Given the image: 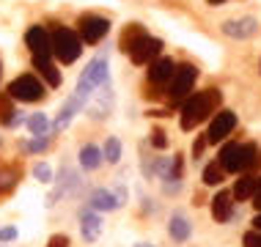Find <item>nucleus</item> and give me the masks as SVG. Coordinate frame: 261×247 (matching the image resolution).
<instances>
[{
	"mask_svg": "<svg viewBox=\"0 0 261 247\" xmlns=\"http://www.w3.org/2000/svg\"><path fill=\"white\" fill-rule=\"evenodd\" d=\"M220 91H215V88H209V91H201V94H195V96H190L185 104H181V118H179V124H181V129L190 132V129H195L201 121H206V118L212 116V113L217 110V104H220Z\"/></svg>",
	"mask_w": 261,
	"mask_h": 247,
	"instance_id": "obj_1",
	"label": "nucleus"
},
{
	"mask_svg": "<svg viewBox=\"0 0 261 247\" xmlns=\"http://www.w3.org/2000/svg\"><path fill=\"white\" fill-rule=\"evenodd\" d=\"M258 162V148L253 143H225L220 151V165L225 173H245Z\"/></svg>",
	"mask_w": 261,
	"mask_h": 247,
	"instance_id": "obj_2",
	"label": "nucleus"
},
{
	"mask_svg": "<svg viewBox=\"0 0 261 247\" xmlns=\"http://www.w3.org/2000/svg\"><path fill=\"white\" fill-rule=\"evenodd\" d=\"M105 83H110V72H108V58L105 55H96L94 61L86 66V72L80 74V83H77V91L74 94L86 102V99L94 94L96 88H102Z\"/></svg>",
	"mask_w": 261,
	"mask_h": 247,
	"instance_id": "obj_3",
	"label": "nucleus"
},
{
	"mask_svg": "<svg viewBox=\"0 0 261 247\" xmlns=\"http://www.w3.org/2000/svg\"><path fill=\"white\" fill-rule=\"evenodd\" d=\"M50 41H53V55L61 63H74L83 52V39L77 36L74 31L63 28V25L55 28V31L50 33Z\"/></svg>",
	"mask_w": 261,
	"mask_h": 247,
	"instance_id": "obj_4",
	"label": "nucleus"
},
{
	"mask_svg": "<svg viewBox=\"0 0 261 247\" xmlns=\"http://www.w3.org/2000/svg\"><path fill=\"white\" fill-rule=\"evenodd\" d=\"M44 94V83H39V77L33 74H19L17 80L9 83V96L17 102H41Z\"/></svg>",
	"mask_w": 261,
	"mask_h": 247,
	"instance_id": "obj_5",
	"label": "nucleus"
},
{
	"mask_svg": "<svg viewBox=\"0 0 261 247\" xmlns=\"http://www.w3.org/2000/svg\"><path fill=\"white\" fill-rule=\"evenodd\" d=\"M77 25H80V39L86 44H99L110 31V22L105 17H99V14H83Z\"/></svg>",
	"mask_w": 261,
	"mask_h": 247,
	"instance_id": "obj_6",
	"label": "nucleus"
},
{
	"mask_svg": "<svg viewBox=\"0 0 261 247\" xmlns=\"http://www.w3.org/2000/svg\"><path fill=\"white\" fill-rule=\"evenodd\" d=\"M195 77H198V69L195 66H190V63H185V66H176V74H173V80L168 83V96L173 99H181V96H187L190 91H193L195 86Z\"/></svg>",
	"mask_w": 261,
	"mask_h": 247,
	"instance_id": "obj_7",
	"label": "nucleus"
},
{
	"mask_svg": "<svg viewBox=\"0 0 261 247\" xmlns=\"http://www.w3.org/2000/svg\"><path fill=\"white\" fill-rule=\"evenodd\" d=\"M25 44H28V49L33 52V58H50V55H53L50 33H47L41 25L28 28V33H25Z\"/></svg>",
	"mask_w": 261,
	"mask_h": 247,
	"instance_id": "obj_8",
	"label": "nucleus"
},
{
	"mask_svg": "<svg viewBox=\"0 0 261 247\" xmlns=\"http://www.w3.org/2000/svg\"><path fill=\"white\" fill-rule=\"evenodd\" d=\"M162 52V41L154 36H140L135 41V47L129 49V58L135 66H143V63H151V58H157Z\"/></svg>",
	"mask_w": 261,
	"mask_h": 247,
	"instance_id": "obj_9",
	"label": "nucleus"
},
{
	"mask_svg": "<svg viewBox=\"0 0 261 247\" xmlns=\"http://www.w3.org/2000/svg\"><path fill=\"white\" fill-rule=\"evenodd\" d=\"M234 126H237V116H234V113H231V110H220L215 118H212L206 140H209V143H220V140H225L231 132H234Z\"/></svg>",
	"mask_w": 261,
	"mask_h": 247,
	"instance_id": "obj_10",
	"label": "nucleus"
},
{
	"mask_svg": "<svg viewBox=\"0 0 261 247\" xmlns=\"http://www.w3.org/2000/svg\"><path fill=\"white\" fill-rule=\"evenodd\" d=\"M223 33L231 39H250L258 33V22L256 17H242V19H228L223 22Z\"/></svg>",
	"mask_w": 261,
	"mask_h": 247,
	"instance_id": "obj_11",
	"label": "nucleus"
},
{
	"mask_svg": "<svg viewBox=\"0 0 261 247\" xmlns=\"http://www.w3.org/2000/svg\"><path fill=\"white\" fill-rule=\"evenodd\" d=\"M173 74H176V63L173 58H157L151 63V69H149V86H168V83L173 80Z\"/></svg>",
	"mask_w": 261,
	"mask_h": 247,
	"instance_id": "obj_12",
	"label": "nucleus"
},
{
	"mask_svg": "<svg viewBox=\"0 0 261 247\" xmlns=\"http://www.w3.org/2000/svg\"><path fill=\"white\" fill-rule=\"evenodd\" d=\"M83 107H86V102H83L80 96H69L66 102H63V107L58 110V116H55V124H53V132H61V129H66L69 124H72V118L80 113Z\"/></svg>",
	"mask_w": 261,
	"mask_h": 247,
	"instance_id": "obj_13",
	"label": "nucleus"
},
{
	"mask_svg": "<svg viewBox=\"0 0 261 247\" xmlns=\"http://www.w3.org/2000/svg\"><path fill=\"white\" fill-rule=\"evenodd\" d=\"M80 234H83L86 242H96L99 234H102V217L96 214L91 206L80 211Z\"/></svg>",
	"mask_w": 261,
	"mask_h": 247,
	"instance_id": "obj_14",
	"label": "nucleus"
},
{
	"mask_svg": "<svg viewBox=\"0 0 261 247\" xmlns=\"http://www.w3.org/2000/svg\"><path fill=\"white\" fill-rule=\"evenodd\" d=\"M212 217H215L217 223H228L231 217H234V195L220 189V193L212 198Z\"/></svg>",
	"mask_w": 261,
	"mask_h": 247,
	"instance_id": "obj_15",
	"label": "nucleus"
},
{
	"mask_svg": "<svg viewBox=\"0 0 261 247\" xmlns=\"http://www.w3.org/2000/svg\"><path fill=\"white\" fill-rule=\"evenodd\" d=\"M88 206L94 209V211H113V209L121 206V203H118V198H116V193H113V189L99 187V189H94V193H91Z\"/></svg>",
	"mask_w": 261,
	"mask_h": 247,
	"instance_id": "obj_16",
	"label": "nucleus"
},
{
	"mask_svg": "<svg viewBox=\"0 0 261 247\" xmlns=\"http://www.w3.org/2000/svg\"><path fill=\"white\" fill-rule=\"evenodd\" d=\"M168 234H171L173 242H187L190 234H193V225L187 223L185 214H173L171 223H168Z\"/></svg>",
	"mask_w": 261,
	"mask_h": 247,
	"instance_id": "obj_17",
	"label": "nucleus"
},
{
	"mask_svg": "<svg viewBox=\"0 0 261 247\" xmlns=\"http://www.w3.org/2000/svg\"><path fill=\"white\" fill-rule=\"evenodd\" d=\"M102 162H105V154L96 146L88 143V146L80 148V168H83V171H96Z\"/></svg>",
	"mask_w": 261,
	"mask_h": 247,
	"instance_id": "obj_18",
	"label": "nucleus"
},
{
	"mask_svg": "<svg viewBox=\"0 0 261 247\" xmlns=\"http://www.w3.org/2000/svg\"><path fill=\"white\" fill-rule=\"evenodd\" d=\"M256 187H258V176H242L231 195H234L237 201H250L253 193H256Z\"/></svg>",
	"mask_w": 261,
	"mask_h": 247,
	"instance_id": "obj_19",
	"label": "nucleus"
},
{
	"mask_svg": "<svg viewBox=\"0 0 261 247\" xmlns=\"http://www.w3.org/2000/svg\"><path fill=\"white\" fill-rule=\"evenodd\" d=\"M33 66H36L39 74L47 80V86H53V88L61 86V74H58V69L50 63V58H33Z\"/></svg>",
	"mask_w": 261,
	"mask_h": 247,
	"instance_id": "obj_20",
	"label": "nucleus"
},
{
	"mask_svg": "<svg viewBox=\"0 0 261 247\" xmlns=\"http://www.w3.org/2000/svg\"><path fill=\"white\" fill-rule=\"evenodd\" d=\"M140 36H146V33H143V28H140L138 22L126 25V28H124V33H121V41H118V47H121V52H126V55H129V49L135 47V41H138Z\"/></svg>",
	"mask_w": 261,
	"mask_h": 247,
	"instance_id": "obj_21",
	"label": "nucleus"
},
{
	"mask_svg": "<svg viewBox=\"0 0 261 247\" xmlns=\"http://www.w3.org/2000/svg\"><path fill=\"white\" fill-rule=\"evenodd\" d=\"M28 129H31V135H47L50 132V118L44 116V113H33V116H28Z\"/></svg>",
	"mask_w": 261,
	"mask_h": 247,
	"instance_id": "obj_22",
	"label": "nucleus"
},
{
	"mask_svg": "<svg viewBox=\"0 0 261 247\" xmlns=\"http://www.w3.org/2000/svg\"><path fill=\"white\" fill-rule=\"evenodd\" d=\"M223 179H225V171H223L220 162H209V165L203 168V184L215 187V184H220Z\"/></svg>",
	"mask_w": 261,
	"mask_h": 247,
	"instance_id": "obj_23",
	"label": "nucleus"
},
{
	"mask_svg": "<svg viewBox=\"0 0 261 247\" xmlns=\"http://www.w3.org/2000/svg\"><path fill=\"white\" fill-rule=\"evenodd\" d=\"M102 154H105V159H108L110 165H116V162L121 159V140H118V138H108V143H105Z\"/></svg>",
	"mask_w": 261,
	"mask_h": 247,
	"instance_id": "obj_24",
	"label": "nucleus"
},
{
	"mask_svg": "<svg viewBox=\"0 0 261 247\" xmlns=\"http://www.w3.org/2000/svg\"><path fill=\"white\" fill-rule=\"evenodd\" d=\"M47 146H50V135H33V140L22 143V148H25V151H31V154L47 151Z\"/></svg>",
	"mask_w": 261,
	"mask_h": 247,
	"instance_id": "obj_25",
	"label": "nucleus"
},
{
	"mask_svg": "<svg viewBox=\"0 0 261 247\" xmlns=\"http://www.w3.org/2000/svg\"><path fill=\"white\" fill-rule=\"evenodd\" d=\"M33 179L41 181V184H50V181H53V168L47 165V162H39V165H33Z\"/></svg>",
	"mask_w": 261,
	"mask_h": 247,
	"instance_id": "obj_26",
	"label": "nucleus"
},
{
	"mask_svg": "<svg viewBox=\"0 0 261 247\" xmlns=\"http://www.w3.org/2000/svg\"><path fill=\"white\" fill-rule=\"evenodd\" d=\"M14 113H17V110L11 107V96H9V94H6V96H0V121H3V124H9Z\"/></svg>",
	"mask_w": 261,
	"mask_h": 247,
	"instance_id": "obj_27",
	"label": "nucleus"
},
{
	"mask_svg": "<svg viewBox=\"0 0 261 247\" xmlns=\"http://www.w3.org/2000/svg\"><path fill=\"white\" fill-rule=\"evenodd\" d=\"M181 189V179H165V184H162V193L165 195H176Z\"/></svg>",
	"mask_w": 261,
	"mask_h": 247,
	"instance_id": "obj_28",
	"label": "nucleus"
},
{
	"mask_svg": "<svg viewBox=\"0 0 261 247\" xmlns=\"http://www.w3.org/2000/svg\"><path fill=\"white\" fill-rule=\"evenodd\" d=\"M151 146L154 148H168V138H165V132H162V129L151 132Z\"/></svg>",
	"mask_w": 261,
	"mask_h": 247,
	"instance_id": "obj_29",
	"label": "nucleus"
},
{
	"mask_svg": "<svg viewBox=\"0 0 261 247\" xmlns=\"http://www.w3.org/2000/svg\"><path fill=\"white\" fill-rule=\"evenodd\" d=\"M14 239H17V228H14V225H6V228H0V242H3V244L14 242Z\"/></svg>",
	"mask_w": 261,
	"mask_h": 247,
	"instance_id": "obj_30",
	"label": "nucleus"
},
{
	"mask_svg": "<svg viewBox=\"0 0 261 247\" xmlns=\"http://www.w3.org/2000/svg\"><path fill=\"white\" fill-rule=\"evenodd\" d=\"M245 247H261V231H248L245 234Z\"/></svg>",
	"mask_w": 261,
	"mask_h": 247,
	"instance_id": "obj_31",
	"label": "nucleus"
},
{
	"mask_svg": "<svg viewBox=\"0 0 261 247\" xmlns=\"http://www.w3.org/2000/svg\"><path fill=\"white\" fill-rule=\"evenodd\" d=\"M47 247H69V236L66 234H55V236H50Z\"/></svg>",
	"mask_w": 261,
	"mask_h": 247,
	"instance_id": "obj_32",
	"label": "nucleus"
},
{
	"mask_svg": "<svg viewBox=\"0 0 261 247\" xmlns=\"http://www.w3.org/2000/svg\"><path fill=\"white\" fill-rule=\"evenodd\" d=\"M206 143H209L206 138H198V140H195V143H193V157H195V159H198L201 154H203V148H206Z\"/></svg>",
	"mask_w": 261,
	"mask_h": 247,
	"instance_id": "obj_33",
	"label": "nucleus"
},
{
	"mask_svg": "<svg viewBox=\"0 0 261 247\" xmlns=\"http://www.w3.org/2000/svg\"><path fill=\"white\" fill-rule=\"evenodd\" d=\"M253 206H256V211H261V176H258V187H256V193H253Z\"/></svg>",
	"mask_w": 261,
	"mask_h": 247,
	"instance_id": "obj_34",
	"label": "nucleus"
},
{
	"mask_svg": "<svg viewBox=\"0 0 261 247\" xmlns=\"http://www.w3.org/2000/svg\"><path fill=\"white\" fill-rule=\"evenodd\" d=\"M253 225H256V231H261V211H258V217L253 220Z\"/></svg>",
	"mask_w": 261,
	"mask_h": 247,
	"instance_id": "obj_35",
	"label": "nucleus"
},
{
	"mask_svg": "<svg viewBox=\"0 0 261 247\" xmlns=\"http://www.w3.org/2000/svg\"><path fill=\"white\" fill-rule=\"evenodd\" d=\"M212 6H220V3H225V0H209Z\"/></svg>",
	"mask_w": 261,
	"mask_h": 247,
	"instance_id": "obj_36",
	"label": "nucleus"
},
{
	"mask_svg": "<svg viewBox=\"0 0 261 247\" xmlns=\"http://www.w3.org/2000/svg\"><path fill=\"white\" fill-rule=\"evenodd\" d=\"M135 247H151V244H146V242H138Z\"/></svg>",
	"mask_w": 261,
	"mask_h": 247,
	"instance_id": "obj_37",
	"label": "nucleus"
},
{
	"mask_svg": "<svg viewBox=\"0 0 261 247\" xmlns=\"http://www.w3.org/2000/svg\"><path fill=\"white\" fill-rule=\"evenodd\" d=\"M258 69H261V61H258Z\"/></svg>",
	"mask_w": 261,
	"mask_h": 247,
	"instance_id": "obj_38",
	"label": "nucleus"
}]
</instances>
